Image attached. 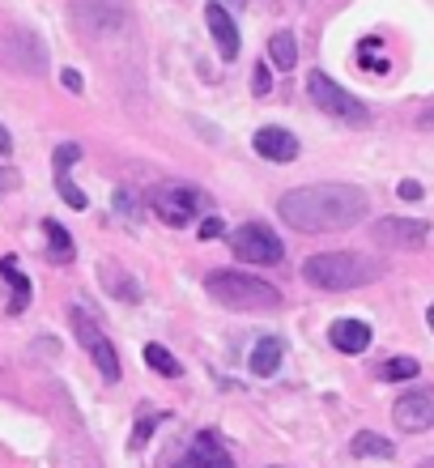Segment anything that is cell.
<instances>
[{
	"label": "cell",
	"instance_id": "cell-1",
	"mask_svg": "<svg viewBox=\"0 0 434 468\" xmlns=\"http://www.w3.org/2000/svg\"><path fill=\"white\" fill-rule=\"evenodd\" d=\"M366 209H371V200L354 184H311V187H294V192L277 200L281 222L302 234L349 230V226H358L366 218Z\"/></svg>",
	"mask_w": 434,
	"mask_h": 468
},
{
	"label": "cell",
	"instance_id": "cell-2",
	"mask_svg": "<svg viewBox=\"0 0 434 468\" xmlns=\"http://www.w3.org/2000/svg\"><path fill=\"white\" fill-rule=\"evenodd\" d=\"M379 272L384 269H379L371 256H358V251H320V256H307V264H302L307 285H315V290H333V294L371 285Z\"/></svg>",
	"mask_w": 434,
	"mask_h": 468
},
{
	"label": "cell",
	"instance_id": "cell-3",
	"mask_svg": "<svg viewBox=\"0 0 434 468\" xmlns=\"http://www.w3.org/2000/svg\"><path fill=\"white\" fill-rule=\"evenodd\" d=\"M205 294L213 303H222L230 311H269L281 307V294H277L269 282L251 277V272H213L205 277Z\"/></svg>",
	"mask_w": 434,
	"mask_h": 468
},
{
	"label": "cell",
	"instance_id": "cell-4",
	"mask_svg": "<svg viewBox=\"0 0 434 468\" xmlns=\"http://www.w3.org/2000/svg\"><path fill=\"white\" fill-rule=\"evenodd\" d=\"M69 320H73V336L77 346L86 349L90 357H94V367H99V375L107 383H120V354H115V346L107 341V333H102V324L90 315L81 303H77L73 311H69Z\"/></svg>",
	"mask_w": 434,
	"mask_h": 468
},
{
	"label": "cell",
	"instance_id": "cell-5",
	"mask_svg": "<svg viewBox=\"0 0 434 468\" xmlns=\"http://www.w3.org/2000/svg\"><path fill=\"white\" fill-rule=\"evenodd\" d=\"M307 99L315 102L323 115H333V120H341V123H366L371 120V112H366L349 90L336 86L328 73H320V69H311L307 73Z\"/></svg>",
	"mask_w": 434,
	"mask_h": 468
},
{
	"label": "cell",
	"instance_id": "cell-6",
	"mask_svg": "<svg viewBox=\"0 0 434 468\" xmlns=\"http://www.w3.org/2000/svg\"><path fill=\"white\" fill-rule=\"evenodd\" d=\"M230 247H235V256L243 260V264H281V256H286L281 239L260 222L238 226V230L230 234Z\"/></svg>",
	"mask_w": 434,
	"mask_h": 468
},
{
	"label": "cell",
	"instance_id": "cell-7",
	"mask_svg": "<svg viewBox=\"0 0 434 468\" xmlns=\"http://www.w3.org/2000/svg\"><path fill=\"white\" fill-rule=\"evenodd\" d=\"M73 17L90 35H120L132 9H128V0H73Z\"/></svg>",
	"mask_w": 434,
	"mask_h": 468
},
{
	"label": "cell",
	"instance_id": "cell-8",
	"mask_svg": "<svg viewBox=\"0 0 434 468\" xmlns=\"http://www.w3.org/2000/svg\"><path fill=\"white\" fill-rule=\"evenodd\" d=\"M392 421H397V431H405V434L430 431L434 426V388H409V392L392 405Z\"/></svg>",
	"mask_w": 434,
	"mask_h": 468
},
{
	"label": "cell",
	"instance_id": "cell-9",
	"mask_svg": "<svg viewBox=\"0 0 434 468\" xmlns=\"http://www.w3.org/2000/svg\"><path fill=\"white\" fill-rule=\"evenodd\" d=\"M371 234H375V243L379 247H392V251H418V247H426L430 226L418 222V218H379Z\"/></svg>",
	"mask_w": 434,
	"mask_h": 468
},
{
	"label": "cell",
	"instance_id": "cell-10",
	"mask_svg": "<svg viewBox=\"0 0 434 468\" xmlns=\"http://www.w3.org/2000/svg\"><path fill=\"white\" fill-rule=\"evenodd\" d=\"M149 205H153V213H158L166 226H187L200 209V197L192 187H158Z\"/></svg>",
	"mask_w": 434,
	"mask_h": 468
},
{
	"label": "cell",
	"instance_id": "cell-11",
	"mask_svg": "<svg viewBox=\"0 0 434 468\" xmlns=\"http://www.w3.org/2000/svg\"><path fill=\"white\" fill-rule=\"evenodd\" d=\"M175 468H235V460H230V452L222 447L217 434H196L192 447L175 460Z\"/></svg>",
	"mask_w": 434,
	"mask_h": 468
},
{
	"label": "cell",
	"instance_id": "cell-12",
	"mask_svg": "<svg viewBox=\"0 0 434 468\" xmlns=\"http://www.w3.org/2000/svg\"><path fill=\"white\" fill-rule=\"evenodd\" d=\"M205 22H209V35H213V43H217V51H222V60H235L238 26H235V17L226 13L222 0H209V5H205Z\"/></svg>",
	"mask_w": 434,
	"mask_h": 468
},
{
	"label": "cell",
	"instance_id": "cell-13",
	"mask_svg": "<svg viewBox=\"0 0 434 468\" xmlns=\"http://www.w3.org/2000/svg\"><path fill=\"white\" fill-rule=\"evenodd\" d=\"M251 145H256V154L269 162H294L298 158V136L290 133V128H277V123L260 128V133L251 136Z\"/></svg>",
	"mask_w": 434,
	"mask_h": 468
},
{
	"label": "cell",
	"instance_id": "cell-14",
	"mask_svg": "<svg viewBox=\"0 0 434 468\" xmlns=\"http://www.w3.org/2000/svg\"><path fill=\"white\" fill-rule=\"evenodd\" d=\"M328 341H333L341 354H362V349L371 346V324L362 320H336L328 328Z\"/></svg>",
	"mask_w": 434,
	"mask_h": 468
},
{
	"label": "cell",
	"instance_id": "cell-15",
	"mask_svg": "<svg viewBox=\"0 0 434 468\" xmlns=\"http://www.w3.org/2000/svg\"><path fill=\"white\" fill-rule=\"evenodd\" d=\"M281 357H286V346H281V336H260V341H256V349H251V375L269 379V375L281 367Z\"/></svg>",
	"mask_w": 434,
	"mask_h": 468
},
{
	"label": "cell",
	"instance_id": "cell-16",
	"mask_svg": "<svg viewBox=\"0 0 434 468\" xmlns=\"http://www.w3.org/2000/svg\"><path fill=\"white\" fill-rule=\"evenodd\" d=\"M349 452L362 460H392L397 456V447H392V439H384V434H375V431H358L354 434V443H349Z\"/></svg>",
	"mask_w": 434,
	"mask_h": 468
},
{
	"label": "cell",
	"instance_id": "cell-17",
	"mask_svg": "<svg viewBox=\"0 0 434 468\" xmlns=\"http://www.w3.org/2000/svg\"><path fill=\"white\" fill-rule=\"evenodd\" d=\"M99 277H102V285H107V290H111V294L120 298V303H141V285H137V282H128L120 264H102Z\"/></svg>",
	"mask_w": 434,
	"mask_h": 468
},
{
	"label": "cell",
	"instance_id": "cell-18",
	"mask_svg": "<svg viewBox=\"0 0 434 468\" xmlns=\"http://www.w3.org/2000/svg\"><path fill=\"white\" fill-rule=\"evenodd\" d=\"M0 277H5V282H9V290H13L9 311H22L26 303H30V282H26V272L17 269V260H13V256L0 260Z\"/></svg>",
	"mask_w": 434,
	"mask_h": 468
},
{
	"label": "cell",
	"instance_id": "cell-19",
	"mask_svg": "<svg viewBox=\"0 0 434 468\" xmlns=\"http://www.w3.org/2000/svg\"><path fill=\"white\" fill-rule=\"evenodd\" d=\"M269 60H273L281 73H290V69L298 64V43H294L290 30H277V35L269 38Z\"/></svg>",
	"mask_w": 434,
	"mask_h": 468
},
{
	"label": "cell",
	"instance_id": "cell-20",
	"mask_svg": "<svg viewBox=\"0 0 434 468\" xmlns=\"http://www.w3.org/2000/svg\"><path fill=\"white\" fill-rule=\"evenodd\" d=\"M43 234H48V247H51V260H60V264H69L73 260V239H69V230H64L60 222H43Z\"/></svg>",
	"mask_w": 434,
	"mask_h": 468
},
{
	"label": "cell",
	"instance_id": "cell-21",
	"mask_svg": "<svg viewBox=\"0 0 434 468\" xmlns=\"http://www.w3.org/2000/svg\"><path fill=\"white\" fill-rule=\"evenodd\" d=\"M418 370H422V367H418V357H387L375 375H379L384 383H405V379H413Z\"/></svg>",
	"mask_w": 434,
	"mask_h": 468
},
{
	"label": "cell",
	"instance_id": "cell-22",
	"mask_svg": "<svg viewBox=\"0 0 434 468\" xmlns=\"http://www.w3.org/2000/svg\"><path fill=\"white\" fill-rule=\"evenodd\" d=\"M145 362H149L153 370H158V375H166V379H175V375H184V367H179V357H175L166 346H145Z\"/></svg>",
	"mask_w": 434,
	"mask_h": 468
},
{
	"label": "cell",
	"instance_id": "cell-23",
	"mask_svg": "<svg viewBox=\"0 0 434 468\" xmlns=\"http://www.w3.org/2000/svg\"><path fill=\"white\" fill-rule=\"evenodd\" d=\"M56 187H60V197L69 200V205H73L77 213H81V209H86V205H90V200H86V192H81V187H77L73 179H69V166H56Z\"/></svg>",
	"mask_w": 434,
	"mask_h": 468
},
{
	"label": "cell",
	"instance_id": "cell-24",
	"mask_svg": "<svg viewBox=\"0 0 434 468\" xmlns=\"http://www.w3.org/2000/svg\"><path fill=\"white\" fill-rule=\"evenodd\" d=\"M162 421H166V413H149V418H141V421H137V431H132V443H128V447H132V452H137V447H145V443H149V434L158 431Z\"/></svg>",
	"mask_w": 434,
	"mask_h": 468
},
{
	"label": "cell",
	"instance_id": "cell-25",
	"mask_svg": "<svg viewBox=\"0 0 434 468\" xmlns=\"http://www.w3.org/2000/svg\"><path fill=\"white\" fill-rule=\"evenodd\" d=\"M77 158H81V145H73V141H69V145H56V166H73Z\"/></svg>",
	"mask_w": 434,
	"mask_h": 468
},
{
	"label": "cell",
	"instance_id": "cell-26",
	"mask_svg": "<svg viewBox=\"0 0 434 468\" xmlns=\"http://www.w3.org/2000/svg\"><path fill=\"white\" fill-rule=\"evenodd\" d=\"M217 234H226L222 218H205V222H200V239H217Z\"/></svg>",
	"mask_w": 434,
	"mask_h": 468
},
{
	"label": "cell",
	"instance_id": "cell-27",
	"mask_svg": "<svg viewBox=\"0 0 434 468\" xmlns=\"http://www.w3.org/2000/svg\"><path fill=\"white\" fill-rule=\"evenodd\" d=\"M17 184H22V175L13 171V166H0V192H13Z\"/></svg>",
	"mask_w": 434,
	"mask_h": 468
},
{
	"label": "cell",
	"instance_id": "cell-28",
	"mask_svg": "<svg viewBox=\"0 0 434 468\" xmlns=\"http://www.w3.org/2000/svg\"><path fill=\"white\" fill-rule=\"evenodd\" d=\"M60 86H64V90H73V94H81V86H86V81H81V73L64 69V73H60Z\"/></svg>",
	"mask_w": 434,
	"mask_h": 468
},
{
	"label": "cell",
	"instance_id": "cell-29",
	"mask_svg": "<svg viewBox=\"0 0 434 468\" xmlns=\"http://www.w3.org/2000/svg\"><path fill=\"white\" fill-rule=\"evenodd\" d=\"M400 200H422V184H418V179H405V184H400Z\"/></svg>",
	"mask_w": 434,
	"mask_h": 468
},
{
	"label": "cell",
	"instance_id": "cell-30",
	"mask_svg": "<svg viewBox=\"0 0 434 468\" xmlns=\"http://www.w3.org/2000/svg\"><path fill=\"white\" fill-rule=\"evenodd\" d=\"M264 90H269V69L260 64V69H256V94H264Z\"/></svg>",
	"mask_w": 434,
	"mask_h": 468
},
{
	"label": "cell",
	"instance_id": "cell-31",
	"mask_svg": "<svg viewBox=\"0 0 434 468\" xmlns=\"http://www.w3.org/2000/svg\"><path fill=\"white\" fill-rule=\"evenodd\" d=\"M9 149H13V136H9V128L0 123V154H9Z\"/></svg>",
	"mask_w": 434,
	"mask_h": 468
},
{
	"label": "cell",
	"instance_id": "cell-32",
	"mask_svg": "<svg viewBox=\"0 0 434 468\" xmlns=\"http://www.w3.org/2000/svg\"><path fill=\"white\" fill-rule=\"evenodd\" d=\"M422 128H434V107L430 112H422Z\"/></svg>",
	"mask_w": 434,
	"mask_h": 468
},
{
	"label": "cell",
	"instance_id": "cell-33",
	"mask_svg": "<svg viewBox=\"0 0 434 468\" xmlns=\"http://www.w3.org/2000/svg\"><path fill=\"white\" fill-rule=\"evenodd\" d=\"M426 324H430V328H434V303H430V311H426Z\"/></svg>",
	"mask_w": 434,
	"mask_h": 468
}]
</instances>
